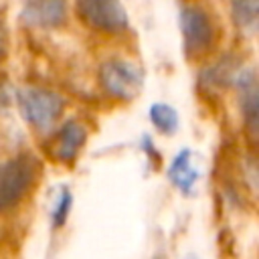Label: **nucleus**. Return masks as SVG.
I'll return each instance as SVG.
<instances>
[{"label": "nucleus", "instance_id": "nucleus-10", "mask_svg": "<svg viewBox=\"0 0 259 259\" xmlns=\"http://www.w3.org/2000/svg\"><path fill=\"white\" fill-rule=\"evenodd\" d=\"M231 12L239 30L255 34L259 22V0H231Z\"/></svg>", "mask_w": 259, "mask_h": 259}, {"label": "nucleus", "instance_id": "nucleus-6", "mask_svg": "<svg viewBox=\"0 0 259 259\" xmlns=\"http://www.w3.org/2000/svg\"><path fill=\"white\" fill-rule=\"evenodd\" d=\"M233 85L239 91V105L241 113L245 119L247 130L251 136H257V125H259V91H257V75L253 69H239Z\"/></svg>", "mask_w": 259, "mask_h": 259}, {"label": "nucleus", "instance_id": "nucleus-8", "mask_svg": "<svg viewBox=\"0 0 259 259\" xmlns=\"http://www.w3.org/2000/svg\"><path fill=\"white\" fill-rule=\"evenodd\" d=\"M87 140V130L81 121L77 119H69L65 121L59 132L55 134L53 142H51V156L57 162H73L79 154V150L83 148Z\"/></svg>", "mask_w": 259, "mask_h": 259}, {"label": "nucleus", "instance_id": "nucleus-2", "mask_svg": "<svg viewBox=\"0 0 259 259\" xmlns=\"http://www.w3.org/2000/svg\"><path fill=\"white\" fill-rule=\"evenodd\" d=\"M18 107L24 119L36 130H49L61 117L65 101L59 93L45 87H22L18 91Z\"/></svg>", "mask_w": 259, "mask_h": 259}, {"label": "nucleus", "instance_id": "nucleus-5", "mask_svg": "<svg viewBox=\"0 0 259 259\" xmlns=\"http://www.w3.org/2000/svg\"><path fill=\"white\" fill-rule=\"evenodd\" d=\"M180 30L188 57H200L214 45V24L208 12L196 4H186L180 10Z\"/></svg>", "mask_w": 259, "mask_h": 259}, {"label": "nucleus", "instance_id": "nucleus-9", "mask_svg": "<svg viewBox=\"0 0 259 259\" xmlns=\"http://www.w3.org/2000/svg\"><path fill=\"white\" fill-rule=\"evenodd\" d=\"M198 170L192 166V154L190 150H182L180 154H176V158L172 160L170 168H168V178L170 182L182 190L184 194H188L192 190V186L196 184L198 180Z\"/></svg>", "mask_w": 259, "mask_h": 259}, {"label": "nucleus", "instance_id": "nucleus-15", "mask_svg": "<svg viewBox=\"0 0 259 259\" xmlns=\"http://www.w3.org/2000/svg\"><path fill=\"white\" fill-rule=\"evenodd\" d=\"M186 259H196V257H186Z\"/></svg>", "mask_w": 259, "mask_h": 259}, {"label": "nucleus", "instance_id": "nucleus-14", "mask_svg": "<svg viewBox=\"0 0 259 259\" xmlns=\"http://www.w3.org/2000/svg\"><path fill=\"white\" fill-rule=\"evenodd\" d=\"M6 53H8V32H6L4 22L0 20V61L6 57Z\"/></svg>", "mask_w": 259, "mask_h": 259}, {"label": "nucleus", "instance_id": "nucleus-13", "mask_svg": "<svg viewBox=\"0 0 259 259\" xmlns=\"http://www.w3.org/2000/svg\"><path fill=\"white\" fill-rule=\"evenodd\" d=\"M69 208H71V194L67 190L61 192V198L55 206V212H53V223L55 227H61L65 221H67V214H69Z\"/></svg>", "mask_w": 259, "mask_h": 259}, {"label": "nucleus", "instance_id": "nucleus-11", "mask_svg": "<svg viewBox=\"0 0 259 259\" xmlns=\"http://www.w3.org/2000/svg\"><path fill=\"white\" fill-rule=\"evenodd\" d=\"M150 119L164 134H174L178 127V113L168 103H154L150 107Z\"/></svg>", "mask_w": 259, "mask_h": 259}, {"label": "nucleus", "instance_id": "nucleus-12", "mask_svg": "<svg viewBox=\"0 0 259 259\" xmlns=\"http://www.w3.org/2000/svg\"><path fill=\"white\" fill-rule=\"evenodd\" d=\"M237 65L233 63L231 57H225L221 59L217 65H212L210 69H206L204 73V79L210 83V85H227V83H233L235 75H237Z\"/></svg>", "mask_w": 259, "mask_h": 259}, {"label": "nucleus", "instance_id": "nucleus-1", "mask_svg": "<svg viewBox=\"0 0 259 259\" xmlns=\"http://www.w3.org/2000/svg\"><path fill=\"white\" fill-rule=\"evenodd\" d=\"M38 162L32 154H16L0 164V210L14 208L32 188Z\"/></svg>", "mask_w": 259, "mask_h": 259}, {"label": "nucleus", "instance_id": "nucleus-4", "mask_svg": "<svg viewBox=\"0 0 259 259\" xmlns=\"http://www.w3.org/2000/svg\"><path fill=\"white\" fill-rule=\"evenodd\" d=\"M75 8L79 18L99 32L117 34L130 26L127 12L119 0H75Z\"/></svg>", "mask_w": 259, "mask_h": 259}, {"label": "nucleus", "instance_id": "nucleus-7", "mask_svg": "<svg viewBox=\"0 0 259 259\" xmlns=\"http://www.w3.org/2000/svg\"><path fill=\"white\" fill-rule=\"evenodd\" d=\"M22 20L34 28H57L67 20V0H24Z\"/></svg>", "mask_w": 259, "mask_h": 259}, {"label": "nucleus", "instance_id": "nucleus-3", "mask_svg": "<svg viewBox=\"0 0 259 259\" xmlns=\"http://www.w3.org/2000/svg\"><path fill=\"white\" fill-rule=\"evenodd\" d=\"M99 83L111 97L130 101L142 91L144 73L132 61L109 59L99 67Z\"/></svg>", "mask_w": 259, "mask_h": 259}]
</instances>
